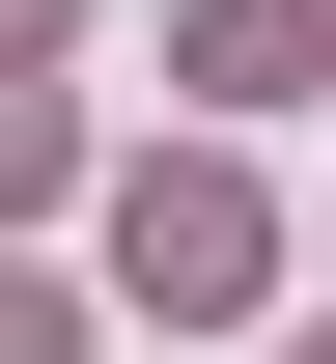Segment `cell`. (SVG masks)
Here are the masks:
<instances>
[{
	"mask_svg": "<svg viewBox=\"0 0 336 364\" xmlns=\"http://www.w3.org/2000/svg\"><path fill=\"white\" fill-rule=\"evenodd\" d=\"M252 252H281L252 168H141V196H112V280H141V309H252Z\"/></svg>",
	"mask_w": 336,
	"mask_h": 364,
	"instance_id": "1",
	"label": "cell"
},
{
	"mask_svg": "<svg viewBox=\"0 0 336 364\" xmlns=\"http://www.w3.org/2000/svg\"><path fill=\"white\" fill-rule=\"evenodd\" d=\"M196 85H224V112H281V85H336V28H308V0H196Z\"/></svg>",
	"mask_w": 336,
	"mask_h": 364,
	"instance_id": "2",
	"label": "cell"
},
{
	"mask_svg": "<svg viewBox=\"0 0 336 364\" xmlns=\"http://www.w3.org/2000/svg\"><path fill=\"white\" fill-rule=\"evenodd\" d=\"M0 364H85V309H56V280H0Z\"/></svg>",
	"mask_w": 336,
	"mask_h": 364,
	"instance_id": "3",
	"label": "cell"
},
{
	"mask_svg": "<svg viewBox=\"0 0 336 364\" xmlns=\"http://www.w3.org/2000/svg\"><path fill=\"white\" fill-rule=\"evenodd\" d=\"M28 168H56V85H0V196H28Z\"/></svg>",
	"mask_w": 336,
	"mask_h": 364,
	"instance_id": "4",
	"label": "cell"
},
{
	"mask_svg": "<svg viewBox=\"0 0 336 364\" xmlns=\"http://www.w3.org/2000/svg\"><path fill=\"white\" fill-rule=\"evenodd\" d=\"M56 28H85V0H0V56H56Z\"/></svg>",
	"mask_w": 336,
	"mask_h": 364,
	"instance_id": "5",
	"label": "cell"
},
{
	"mask_svg": "<svg viewBox=\"0 0 336 364\" xmlns=\"http://www.w3.org/2000/svg\"><path fill=\"white\" fill-rule=\"evenodd\" d=\"M308 364H336V336H308Z\"/></svg>",
	"mask_w": 336,
	"mask_h": 364,
	"instance_id": "6",
	"label": "cell"
}]
</instances>
